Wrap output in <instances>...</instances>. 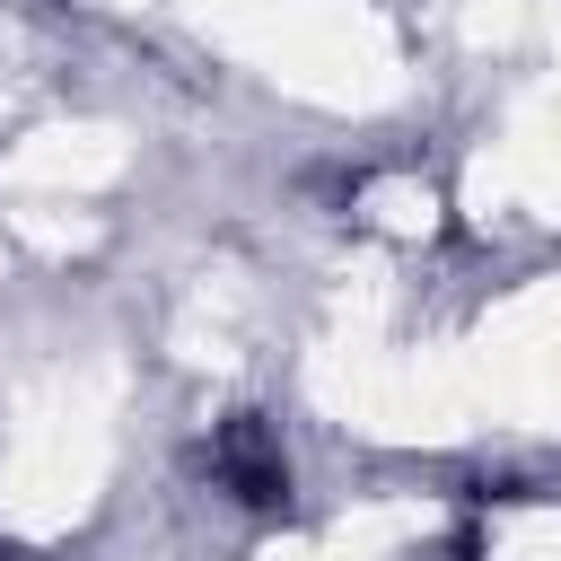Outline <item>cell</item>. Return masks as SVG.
Instances as JSON below:
<instances>
[{
    "mask_svg": "<svg viewBox=\"0 0 561 561\" xmlns=\"http://www.w3.org/2000/svg\"><path fill=\"white\" fill-rule=\"evenodd\" d=\"M210 473L237 508H263V517L289 508V456H280V430L263 412H237V421L210 430Z\"/></svg>",
    "mask_w": 561,
    "mask_h": 561,
    "instance_id": "cell-1",
    "label": "cell"
}]
</instances>
